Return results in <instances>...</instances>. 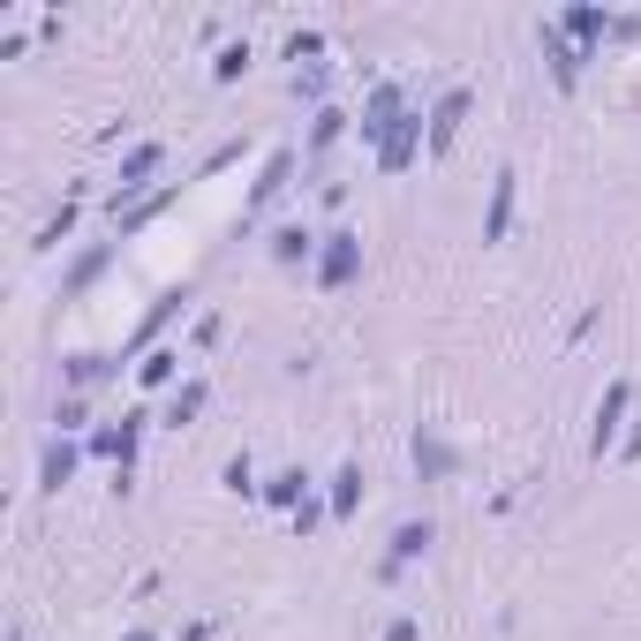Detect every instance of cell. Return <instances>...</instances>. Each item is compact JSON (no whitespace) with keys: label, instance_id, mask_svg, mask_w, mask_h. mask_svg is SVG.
Listing matches in <instances>:
<instances>
[{"label":"cell","instance_id":"1","mask_svg":"<svg viewBox=\"0 0 641 641\" xmlns=\"http://www.w3.org/2000/svg\"><path fill=\"white\" fill-rule=\"evenodd\" d=\"M355 272H362V242H355V234H325V256H317V280H325V287H347Z\"/></svg>","mask_w":641,"mask_h":641},{"label":"cell","instance_id":"2","mask_svg":"<svg viewBox=\"0 0 641 641\" xmlns=\"http://www.w3.org/2000/svg\"><path fill=\"white\" fill-rule=\"evenodd\" d=\"M416 144H423V114H400V122L385 128V144H378V167L400 174L408 159H416Z\"/></svg>","mask_w":641,"mask_h":641},{"label":"cell","instance_id":"3","mask_svg":"<svg viewBox=\"0 0 641 641\" xmlns=\"http://www.w3.org/2000/svg\"><path fill=\"white\" fill-rule=\"evenodd\" d=\"M461 114H469V91H445V98H438V114H430V151H445V144H453Z\"/></svg>","mask_w":641,"mask_h":641},{"label":"cell","instance_id":"4","mask_svg":"<svg viewBox=\"0 0 641 641\" xmlns=\"http://www.w3.org/2000/svg\"><path fill=\"white\" fill-rule=\"evenodd\" d=\"M627 400H634L627 385H611V392H603V408H597V438H589V453H603V445H611V430H619V416H627Z\"/></svg>","mask_w":641,"mask_h":641},{"label":"cell","instance_id":"5","mask_svg":"<svg viewBox=\"0 0 641 641\" xmlns=\"http://www.w3.org/2000/svg\"><path fill=\"white\" fill-rule=\"evenodd\" d=\"M159 159H167V144H136V151L122 159V197L144 181V174H159Z\"/></svg>","mask_w":641,"mask_h":641},{"label":"cell","instance_id":"6","mask_svg":"<svg viewBox=\"0 0 641 641\" xmlns=\"http://www.w3.org/2000/svg\"><path fill=\"white\" fill-rule=\"evenodd\" d=\"M423 551H430V521H408V528L392 536V558H385V574H392L400 558H423Z\"/></svg>","mask_w":641,"mask_h":641},{"label":"cell","instance_id":"7","mask_svg":"<svg viewBox=\"0 0 641 641\" xmlns=\"http://www.w3.org/2000/svg\"><path fill=\"white\" fill-rule=\"evenodd\" d=\"M309 250H317V234H309V227H280V234H272V256H280V264H302Z\"/></svg>","mask_w":641,"mask_h":641},{"label":"cell","instance_id":"8","mask_svg":"<svg viewBox=\"0 0 641 641\" xmlns=\"http://www.w3.org/2000/svg\"><path fill=\"white\" fill-rule=\"evenodd\" d=\"M506 219H513V174H498V189H491V219H483V234L498 242V234H506Z\"/></svg>","mask_w":641,"mask_h":641},{"label":"cell","instance_id":"9","mask_svg":"<svg viewBox=\"0 0 641 641\" xmlns=\"http://www.w3.org/2000/svg\"><path fill=\"white\" fill-rule=\"evenodd\" d=\"M355 498H362V469H340V475H333V521H347Z\"/></svg>","mask_w":641,"mask_h":641},{"label":"cell","instance_id":"10","mask_svg":"<svg viewBox=\"0 0 641 641\" xmlns=\"http://www.w3.org/2000/svg\"><path fill=\"white\" fill-rule=\"evenodd\" d=\"M69 469H76V453H69V445H45L39 483H45V491H61V483H69Z\"/></svg>","mask_w":641,"mask_h":641},{"label":"cell","instance_id":"11","mask_svg":"<svg viewBox=\"0 0 641 641\" xmlns=\"http://www.w3.org/2000/svg\"><path fill=\"white\" fill-rule=\"evenodd\" d=\"M114 370H122V362H106V355H76V362H69V385H98V378H114Z\"/></svg>","mask_w":641,"mask_h":641},{"label":"cell","instance_id":"12","mask_svg":"<svg viewBox=\"0 0 641 641\" xmlns=\"http://www.w3.org/2000/svg\"><path fill=\"white\" fill-rule=\"evenodd\" d=\"M287 167H295V159H287V151H272V167H264V181H256L250 204H272V197H280V181H287Z\"/></svg>","mask_w":641,"mask_h":641},{"label":"cell","instance_id":"13","mask_svg":"<svg viewBox=\"0 0 641 641\" xmlns=\"http://www.w3.org/2000/svg\"><path fill=\"white\" fill-rule=\"evenodd\" d=\"M416 469L445 475V469H453V453H445V445H438V438H416Z\"/></svg>","mask_w":641,"mask_h":641},{"label":"cell","instance_id":"14","mask_svg":"<svg viewBox=\"0 0 641 641\" xmlns=\"http://www.w3.org/2000/svg\"><path fill=\"white\" fill-rule=\"evenodd\" d=\"M242 69H250V45H227V53H219V61H212V76H219V84H234Z\"/></svg>","mask_w":641,"mask_h":641},{"label":"cell","instance_id":"15","mask_svg":"<svg viewBox=\"0 0 641 641\" xmlns=\"http://www.w3.org/2000/svg\"><path fill=\"white\" fill-rule=\"evenodd\" d=\"M98 272H106V250H91L84 264H76V272H69V287H91V280H98Z\"/></svg>","mask_w":641,"mask_h":641},{"label":"cell","instance_id":"16","mask_svg":"<svg viewBox=\"0 0 641 641\" xmlns=\"http://www.w3.org/2000/svg\"><path fill=\"white\" fill-rule=\"evenodd\" d=\"M174 362H181V355H151V362H144L136 378H144V385H167V378H174Z\"/></svg>","mask_w":641,"mask_h":641},{"label":"cell","instance_id":"17","mask_svg":"<svg viewBox=\"0 0 641 641\" xmlns=\"http://www.w3.org/2000/svg\"><path fill=\"white\" fill-rule=\"evenodd\" d=\"M197 408H204V385H181V392H174V423H181V416H197Z\"/></svg>","mask_w":641,"mask_h":641},{"label":"cell","instance_id":"18","mask_svg":"<svg viewBox=\"0 0 641 641\" xmlns=\"http://www.w3.org/2000/svg\"><path fill=\"white\" fill-rule=\"evenodd\" d=\"M566 31H581V39H597V31H603V15H597V8H574V15H566Z\"/></svg>","mask_w":641,"mask_h":641},{"label":"cell","instance_id":"19","mask_svg":"<svg viewBox=\"0 0 641 641\" xmlns=\"http://www.w3.org/2000/svg\"><path fill=\"white\" fill-rule=\"evenodd\" d=\"M416 634H423L416 619H392V634H385V641H416Z\"/></svg>","mask_w":641,"mask_h":641},{"label":"cell","instance_id":"20","mask_svg":"<svg viewBox=\"0 0 641 641\" xmlns=\"http://www.w3.org/2000/svg\"><path fill=\"white\" fill-rule=\"evenodd\" d=\"M122 641H159V634H144V627H136V634H122Z\"/></svg>","mask_w":641,"mask_h":641}]
</instances>
